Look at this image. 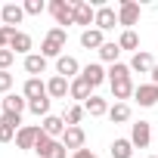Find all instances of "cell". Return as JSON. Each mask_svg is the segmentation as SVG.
Instances as JSON below:
<instances>
[{"label": "cell", "instance_id": "16", "mask_svg": "<svg viewBox=\"0 0 158 158\" xmlns=\"http://www.w3.org/2000/svg\"><path fill=\"white\" fill-rule=\"evenodd\" d=\"M34 47V40H31V34H25V31H13V37H10V50L13 53H22V56H28V50Z\"/></svg>", "mask_w": 158, "mask_h": 158}, {"label": "cell", "instance_id": "41", "mask_svg": "<svg viewBox=\"0 0 158 158\" xmlns=\"http://www.w3.org/2000/svg\"><path fill=\"white\" fill-rule=\"evenodd\" d=\"M149 74H152V84H155V87H158V62H155V68H152V71H149Z\"/></svg>", "mask_w": 158, "mask_h": 158}, {"label": "cell", "instance_id": "31", "mask_svg": "<svg viewBox=\"0 0 158 158\" xmlns=\"http://www.w3.org/2000/svg\"><path fill=\"white\" fill-rule=\"evenodd\" d=\"M44 158H68V149H65V143L62 139H53V146L47 149V155Z\"/></svg>", "mask_w": 158, "mask_h": 158}, {"label": "cell", "instance_id": "4", "mask_svg": "<svg viewBox=\"0 0 158 158\" xmlns=\"http://www.w3.org/2000/svg\"><path fill=\"white\" fill-rule=\"evenodd\" d=\"M130 143H133V149H146V146L152 143V124H149V121L130 124Z\"/></svg>", "mask_w": 158, "mask_h": 158}, {"label": "cell", "instance_id": "30", "mask_svg": "<svg viewBox=\"0 0 158 158\" xmlns=\"http://www.w3.org/2000/svg\"><path fill=\"white\" fill-rule=\"evenodd\" d=\"M118 77H130V65H124V62L109 65V81H118Z\"/></svg>", "mask_w": 158, "mask_h": 158}, {"label": "cell", "instance_id": "22", "mask_svg": "<svg viewBox=\"0 0 158 158\" xmlns=\"http://www.w3.org/2000/svg\"><path fill=\"white\" fill-rule=\"evenodd\" d=\"M152 68H155V62H152V56H149L146 50L133 53V59H130V71H139V74H146V71H152Z\"/></svg>", "mask_w": 158, "mask_h": 158}, {"label": "cell", "instance_id": "5", "mask_svg": "<svg viewBox=\"0 0 158 158\" xmlns=\"http://www.w3.org/2000/svg\"><path fill=\"white\" fill-rule=\"evenodd\" d=\"M96 22V6H90L87 0H74V25H84V31Z\"/></svg>", "mask_w": 158, "mask_h": 158}, {"label": "cell", "instance_id": "1", "mask_svg": "<svg viewBox=\"0 0 158 158\" xmlns=\"http://www.w3.org/2000/svg\"><path fill=\"white\" fill-rule=\"evenodd\" d=\"M47 10L53 13L56 28H62V25H74V0H50Z\"/></svg>", "mask_w": 158, "mask_h": 158}, {"label": "cell", "instance_id": "11", "mask_svg": "<svg viewBox=\"0 0 158 158\" xmlns=\"http://www.w3.org/2000/svg\"><path fill=\"white\" fill-rule=\"evenodd\" d=\"M37 136H40V127H34V124H25V127L16 133V146H19V149H31V152H34V143H37Z\"/></svg>", "mask_w": 158, "mask_h": 158}, {"label": "cell", "instance_id": "37", "mask_svg": "<svg viewBox=\"0 0 158 158\" xmlns=\"http://www.w3.org/2000/svg\"><path fill=\"white\" fill-rule=\"evenodd\" d=\"M16 28H6V25H0V50H10V37H13Z\"/></svg>", "mask_w": 158, "mask_h": 158}, {"label": "cell", "instance_id": "23", "mask_svg": "<svg viewBox=\"0 0 158 158\" xmlns=\"http://www.w3.org/2000/svg\"><path fill=\"white\" fill-rule=\"evenodd\" d=\"M96 53H99V59H102V62L115 65V62H118V56H121V47H118V40H106Z\"/></svg>", "mask_w": 158, "mask_h": 158}, {"label": "cell", "instance_id": "27", "mask_svg": "<svg viewBox=\"0 0 158 158\" xmlns=\"http://www.w3.org/2000/svg\"><path fill=\"white\" fill-rule=\"evenodd\" d=\"M118 47H121V50H133V53H139V37H136V31H121Z\"/></svg>", "mask_w": 158, "mask_h": 158}, {"label": "cell", "instance_id": "19", "mask_svg": "<svg viewBox=\"0 0 158 158\" xmlns=\"http://www.w3.org/2000/svg\"><path fill=\"white\" fill-rule=\"evenodd\" d=\"M62 143H65V149H84V143H87V133L81 130V127H68L65 130V136H62Z\"/></svg>", "mask_w": 158, "mask_h": 158}, {"label": "cell", "instance_id": "6", "mask_svg": "<svg viewBox=\"0 0 158 158\" xmlns=\"http://www.w3.org/2000/svg\"><path fill=\"white\" fill-rule=\"evenodd\" d=\"M118 25V10L115 6H96V22H93V28H99L102 34L106 31H112Z\"/></svg>", "mask_w": 158, "mask_h": 158}, {"label": "cell", "instance_id": "33", "mask_svg": "<svg viewBox=\"0 0 158 158\" xmlns=\"http://www.w3.org/2000/svg\"><path fill=\"white\" fill-rule=\"evenodd\" d=\"M0 124H6V127H13V130H22V127H25V124H22V115H10V112L0 115Z\"/></svg>", "mask_w": 158, "mask_h": 158}, {"label": "cell", "instance_id": "36", "mask_svg": "<svg viewBox=\"0 0 158 158\" xmlns=\"http://www.w3.org/2000/svg\"><path fill=\"white\" fill-rule=\"evenodd\" d=\"M13 59H16V53H13V50H0V71H10Z\"/></svg>", "mask_w": 158, "mask_h": 158}, {"label": "cell", "instance_id": "29", "mask_svg": "<svg viewBox=\"0 0 158 158\" xmlns=\"http://www.w3.org/2000/svg\"><path fill=\"white\" fill-rule=\"evenodd\" d=\"M50 102H53L50 96H44V99H31V102H28V112L37 115V118H40V115L47 118V115H50Z\"/></svg>", "mask_w": 158, "mask_h": 158}, {"label": "cell", "instance_id": "35", "mask_svg": "<svg viewBox=\"0 0 158 158\" xmlns=\"http://www.w3.org/2000/svg\"><path fill=\"white\" fill-rule=\"evenodd\" d=\"M13 84H16V77H13L10 71H0V93L6 96V93L13 90Z\"/></svg>", "mask_w": 158, "mask_h": 158}, {"label": "cell", "instance_id": "24", "mask_svg": "<svg viewBox=\"0 0 158 158\" xmlns=\"http://www.w3.org/2000/svg\"><path fill=\"white\" fill-rule=\"evenodd\" d=\"M130 106L127 102H115V106H109V118L115 121V124H124V121H130Z\"/></svg>", "mask_w": 158, "mask_h": 158}, {"label": "cell", "instance_id": "40", "mask_svg": "<svg viewBox=\"0 0 158 158\" xmlns=\"http://www.w3.org/2000/svg\"><path fill=\"white\" fill-rule=\"evenodd\" d=\"M71 158H93V152H90V149H77Z\"/></svg>", "mask_w": 158, "mask_h": 158}, {"label": "cell", "instance_id": "20", "mask_svg": "<svg viewBox=\"0 0 158 158\" xmlns=\"http://www.w3.org/2000/svg\"><path fill=\"white\" fill-rule=\"evenodd\" d=\"M102 44H106V37H102L99 28H87V31H81V47H84V50H99Z\"/></svg>", "mask_w": 158, "mask_h": 158}, {"label": "cell", "instance_id": "32", "mask_svg": "<svg viewBox=\"0 0 158 158\" xmlns=\"http://www.w3.org/2000/svg\"><path fill=\"white\" fill-rule=\"evenodd\" d=\"M25 16H40L44 10H47V3H44V0H25Z\"/></svg>", "mask_w": 158, "mask_h": 158}, {"label": "cell", "instance_id": "15", "mask_svg": "<svg viewBox=\"0 0 158 158\" xmlns=\"http://www.w3.org/2000/svg\"><path fill=\"white\" fill-rule=\"evenodd\" d=\"M0 106H3V112H10V115H22L28 109V99L19 96V93H6L3 99H0Z\"/></svg>", "mask_w": 158, "mask_h": 158}, {"label": "cell", "instance_id": "28", "mask_svg": "<svg viewBox=\"0 0 158 158\" xmlns=\"http://www.w3.org/2000/svg\"><path fill=\"white\" fill-rule=\"evenodd\" d=\"M84 115H87V112H84V106H68V112H65L62 118H65V124H68V127H81V118H84Z\"/></svg>", "mask_w": 158, "mask_h": 158}, {"label": "cell", "instance_id": "14", "mask_svg": "<svg viewBox=\"0 0 158 158\" xmlns=\"http://www.w3.org/2000/svg\"><path fill=\"white\" fill-rule=\"evenodd\" d=\"M22 96L31 102V99H44V96H50V93H47V84L40 81V77H28L25 87H22Z\"/></svg>", "mask_w": 158, "mask_h": 158}, {"label": "cell", "instance_id": "25", "mask_svg": "<svg viewBox=\"0 0 158 158\" xmlns=\"http://www.w3.org/2000/svg\"><path fill=\"white\" fill-rule=\"evenodd\" d=\"M62 44L59 40H53V37H44V44H40V56H47V59H59L62 56Z\"/></svg>", "mask_w": 158, "mask_h": 158}, {"label": "cell", "instance_id": "10", "mask_svg": "<svg viewBox=\"0 0 158 158\" xmlns=\"http://www.w3.org/2000/svg\"><path fill=\"white\" fill-rule=\"evenodd\" d=\"M133 99H136L143 109H152V106H158V87H155V84H139V87L133 90Z\"/></svg>", "mask_w": 158, "mask_h": 158}, {"label": "cell", "instance_id": "39", "mask_svg": "<svg viewBox=\"0 0 158 158\" xmlns=\"http://www.w3.org/2000/svg\"><path fill=\"white\" fill-rule=\"evenodd\" d=\"M16 133H19V130H13V127H6V124H0V143H13Z\"/></svg>", "mask_w": 158, "mask_h": 158}, {"label": "cell", "instance_id": "8", "mask_svg": "<svg viewBox=\"0 0 158 158\" xmlns=\"http://www.w3.org/2000/svg\"><path fill=\"white\" fill-rule=\"evenodd\" d=\"M22 19H25V6L22 3H3V10H0V22H3L6 28L22 25Z\"/></svg>", "mask_w": 158, "mask_h": 158}, {"label": "cell", "instance_id": "2", "mask_svg": "<svg viewBox=\"0 0 158 158\" xmlns=\"http://www.w3.org/2000/svg\"><path fill=\"white\" fill-rule=\"evenodd\" d=\"M136 22H139V3L121 0V3H118V25H124V31H133Z\"/></svg>", "mask_w": 158, "mask_h": 158}, {"label": "cell", "instance_id": "17", "mask_svg": "<svg viewBox=\"0 0 158 158\" xmlns=\"http://www.w3.org/2000/svg\"><path fill=\"white\" fill-rule=\"evenodd\" d=\"M47 62H50L47 56H40V53H28V56H25V71H28L31 77H40V74L47 71Z\"/></svg>", "mask_w": 158, "mask_h": 158}, {"label": "cell", "instance_id": "34", "mask_svg": "<svg viewBox=\"0 0 158 158\" xmlns=\"http://www.w3.org/2000/svg\"><path fill=\"white\" fill-rule=\"evenodd\" d=\"M50 146H53V136H47V133H44V130H40V136H37V143H34V152H37V155H40V158H44V155H47V149H50Z\"/></svg>", "mask_w": 158, "mask_h": 158}, {"label": "cell", "instance_id": "26", "mask_svg": "<svg viewBox=\"0 0 158 158\" xmlns=\"http://www.w3.org/2000/svg\"><path fill=\"white\" fill-rule=\"evenodd\" d=\"M109 152H112V158H133V143L130 139H115Z\"/></svg>", "mask_w": 158, "mask_h": 158}, {"label": "cell", "instance_id": "9", "mask_svg": "<svg viewBox=\"0 0 158 158\" xmlns=\"http://www.w3.org/2000/svg\"><path fill=\"white\" fill-rule=\"evenodd\" d=\"M40 130H44L47 136H53V139H62V136H65V130H68V124H65V118H62V115H47V118H44V124H40Z\"/></svg>", "mask_w": 158, "mask_h": 158}, {"label": "cell", "instance_id": "13", "mask_svg": "<svg viewBox=\"0 0 158 158\" xmlns=\"http://www.w3.org/2000/svg\"><path fill=\"white\" fill-rule=\"evenodd\" d=\"M112 84V96H115V102H124V99H130L133 96V81L130 77H118V81H109Z\"/></svg>", "mask_w": 158, "mask_h": 158}, {"label": "cell", "instance_id": "21", "mask_svg": "<svg viewBox=\"0 0 158 158\" xmlns=\"http://www.w3.org/2000/svg\"><path fill=\"white\" fill-rule=\"evenodd\" d=\"M84 112H87L90 118H102V115H109V102H106L102 96H96V93H93V96L84 102Z\"/></svg>", "mask_w": 158, "mask_h": 158}, {"label": "cell", "instance_id": "42", "mask_svg": "<svg viewBox=\"0 0 158 158\" xmlns=\"http://www.w3.org/2000/svg\"><path fill=\"white\" fill-rule=\"evenodd\" d=\"M0 115H3V106H0Z\"/></svg>", "mask_w": 158, "mask_h": 158}, {"label": "cell", "instance_id": "44", "mask_svg": "<svg viewBox=\"0 0 158 158\" xmlns=\"http://www.w3.org/2000/svg\"><path fill=\"white\" fill-rule=\"evenodd\" d=\"M0 10H3V6H0Z\"/></svg>", "mask_w": 158, "mask_h": 158}, {"label": "cell", "instance_id": "43", "mask_svg": "<svg viewBox=\"0 0 158 158\" xmlns=\"http://www.w3.org/2000/svg\"><path fill=\"white\" fill-rule=\"evenodd\" d=\"M149 158H158V155H149Z\"/></svg>", "mask_w": 158, "mask_h": 158}, {"label": "cell", "instance_id": "7", "mask_svg": "<svg viewBox=\"0 0 158 158\" xmlns=\"http://www.w3.org/2000/svg\"><path fill=\"white\" fill-rule=\"evenodd\" d=\"M81 77H84V81H87L93 90H96L99 84H106V81H109V71H106L99 62H90V65H84V68H81Z\"/></svg>", "mask_w": 158, "mask_h": 158}, {"label": "cell", "instance_id": "38", "mask_svg": "<svg viewBox=\"0 0 158 158\" xmlns=\"http://www.w3.org/2000/svg\"><path fill=\"white\" fill-rule=\"evenodd\" d=\"M47 37H53V40H59V44L65 47V40H68V31H65V28H50V31H47Z\"/></svg>", "mask_w": 158, "mask_h": 158}, {"label": "cell", "instance_id": "3", "mask_svg": "<svg viewBox=\"0 0 158 158\" xmlns=\"http://www.w3.org/2000/svg\"><path fill=\"white\" fill-rule=\"evenodd\" d=\"M56 74L59 77H65V81H74V77H81V62H77L74 56H59L56 59Z\"/></svg>", "mask_w": 158, "mask_h": 158}, {"label": "cell", "instance_id": "45", "mask_svg": "<svg viewBox=\"0 0 158 158\" xmlns=\"http://www.w3.org/2000/svg\"><path fill=\"white\" fill-rule=\"evenodd\" d=\"M93 158H96V155H93Z\"/></svg>", "mask_w": 158, "mask_h": 158}, {"label": "cell", "instance_id": "18", "mask_svg": "<svg viewBox=\"0 0 158 158\" xmlns=\"http://www.w3.org/2000/svg\"><path fill=\"white\" fill-rule=\"evenodd\" d=\"M68 96H71V99H81V106H84V102L93 96V87L84 81V77H74V81H71V90H68Z\"/></svg>", "mask_w": 158, "mask_h": 158}, {"label": "cell", "instance_id": "12", "mask_svg": "<svg viewBox=\"0 0 158 158\" xmlns=\"http://www.w3.org/2000/svg\"><path fill=\"white\" fill-rule=\"evenodd\" d=\"M68 90H71V81H65V77H59V74H53L50 81H47V93H50V99H65Z\"/></svg>", "mask_w": 158, "mask_h": 158}]
</instances>
